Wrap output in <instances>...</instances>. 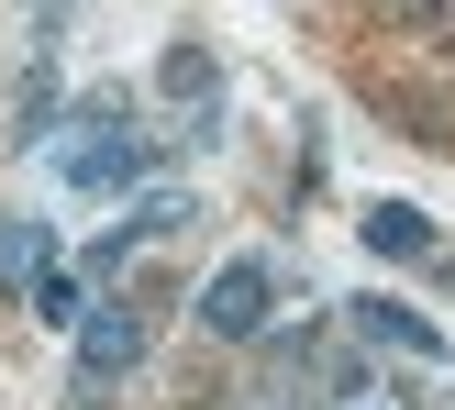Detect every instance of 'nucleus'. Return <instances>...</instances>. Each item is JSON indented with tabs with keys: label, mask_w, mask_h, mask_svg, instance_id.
I'll return each instance as SVG.
<instances>
[{
	"label": "nucleus",
	"mask_w": 455,
	"mask_h": 410,
	"mask_svg": "<svg viewBox=\"0 0 455 410\" xmlns=\"http://www.w3.org/2000/svg\"><path fill=\"white\" fill-rule=\"evenodd\" d=\"M355 233H367V256H389V266L434 256V222H422L411 200H367V222H355Z\"/></svg>",
	"instance_id": "6"
},
{
	"label": "nucleus",
	"mask_w": 455,
	"mask_h": 410,
	"mask_svg": "<svg viewBox=\"0 0 455 410\" xmlns=\"http://www.w3.org/2000/svg\"><path fill=\"white\" fill-rule=\"evenodd\" d=\"M123 233H133V244H167V233H189V200H178V189H145Z\"/></svg>",
	"instance_id": "8"
},
{
	"label": "nucleus",
	"mask_w": 455,
	"mask_h": 410,
	"mask_svg": "<svg viewBox=\"0 0 455 410\" xmlns=\"http://www.w3.org/2000/svg\"><path fill=\"white\" fill-rule=\"evenodd\" d=\"M44 145H56V177H67L78 200H133V189L156 177V155H167V145H145V133H133L111 100H89L78 122H56Z\"/></svg>",
	"instance_id": "1"
},
{
	"label": "nucleus",
	"mask_w": 455,
	"mask_h": 410,
	"mask_svg": "<svg viewBox=\"0 0 455 410\" xmlns=\"http://www.w3.org/2000/svg\"><path fill=\"white\" fill-rule=\"evenodd\" d=\"M67 333H78V389H111V377L145 355V311H133V300H89Z\"/></svg>",
	"instance_id": "3"
},
{
	"label": "nucleus",
	"mask_w": 455,
	"mask_h": 410,
	"mask_svg": "<svg viewBox=\"0 0 455 410\" xmlns=\"http://www.w3.org/2000/svg\"><path fill=\"white\" fill-rule=\"evenodd\" d=\"M34 311H44V322H78V311H89V278H56V266H44V278H34Z\"/></svg>",
	"instance_id": "9"
},
{
	"label": "nucleus",
	"mask_w": 455,
	"mask_h": 410,
	"mask_svg": "<svg viewBox=\"0 0 455 410\" xmlns=\"http://www.w3.org/2000/svg\"><path fill=\"white\" fill-rule=\"evenodd\" d=\"M44 266H56V233L44 222H0V288H34Z\"/></svg>",
	"instance_id": "7"
},
{
	"label": "nucleus",
	"mask_w": 455,
	"mask_h": 410,
	"mask_svg": "<svg viewBox=\"0 0 455 410\" xmlns=\"http://www.w3.org/2000/svg\"><path fill=\"white\" fill-rule=\"evenodd\" d=\"M156 78H167V100H178V111H189V122H200V133H212V122H222V67H212V56H200V44H167V67H156Z\"/></svg>",
	"instance_id": "5"
},
{
	"label": "nucleus",
	"mask_w": 455,
	"mask_h": 410,
	"mask_svg": "<svg viewBox=\"0 0 455 410\" xmlns=\"http://www.w3.org/2000/svg\"><path fill=\"white\" fill-rule=\"evenodd\" d=\"M278 322V266L267 256H234L200 278V333H222V344H256V333Z\"/></svg>",
	"instance_id": "2"
},
{
	"label": "nucleus",
	"mask_w": 455,
	"mask_h": 410,
	"mask_svg": "<svg viewBox=\"0 0 455 410\" xmlns=\"http://www.w3.org/2000/svg\"><path fill=\"white\" fill-rule=\"evenodd\" d=\"M345 322H355V333H367V344H389V355H411V367H444V333H434V322H422V311H411V300H355V311H345Z\"/></svg>",
	"instance_id": "4"
},
{
	"label": "nucleus",
	"mask_w": 455,
	"mask_h": 410,
	"mask_svg": "<svg viewBox=\"0 0 455 410\" xmlns=\"http://www.w3.org/2000/svg\"><path fill=\"white\" fill-rule=\"evenodd\" d=\"M389 12H444V0H389Z\"/></svg>",
	"instance_id": "10"
}]
</instances>
